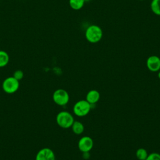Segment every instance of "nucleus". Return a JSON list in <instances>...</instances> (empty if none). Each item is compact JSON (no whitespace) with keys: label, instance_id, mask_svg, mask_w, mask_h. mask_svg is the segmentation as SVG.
<instances>
[{"label":"nucleus","instance_id":"1","mask_svg":"<svg viewBox=\"0 0 160 160\" xmlns=\"http://www.w3.org/2000/svg\"><path fill=\"white\" fill-rule=\"evenodd\" d=\"M103 36V32L101 27L96 24L89 26L85 31V38L86 40L92 44L99 42Z\"/></svg>","mask_w":160,"mask_h":160},{"label":"nucleus","instance_id":"2","mask_svg":"<svg viewBox=\"0 0 160 160\" xmlns=\"http://www.w3.org/2000/svg\"><path fill=\"white\" fill-rule=\"evenodd\" d=\"M56 121L59 127L63 129H68L71 127L74 121V119L69 112L62 111L57 114Z\"/></svg>","mask_w":160,"mask_h":160},{"label":"nucleus","instance_id":"3","mask_svg":"<svg viewBox=\"0 0 160 160\" xmlns=\"http://www.w3.org/2000/svg\"><path fill=\"white\" fill-rule=\"evenodd\" d=\"M91 109V104L86 99L77 101L73 106V112L78 117H83L89 114Z\"/></svg>","mask_w":160,"mask_h":160},{"label":"nucleus","instance_id":"4","mask_svg":"<svg viewBox=\"0 0 160 160\" xmlns=\"http://www.w3.org/2000/svg\"><path fill=\"white\" fill-rule=\"evenodd\" d=\"M19 81L13 76L8 77L2 82V88L7 94H14L19 88Z\"/></svg>","mask_w":160,"mask_h":160},{"label":"nucleus","instance_id":"5","mask_svg":"<svg viewBox=\"0 0 160 160\" xmlns=\"http://www.w3.org/2000/svg\"><path fill=\"white\" fill-rule=\"evenodd\" d=\"M52 100L58 106L66 105L69 101L68 92L63 89H58L52 94Z\"/></svg>","mask_w":160,"mask_h":160},{"label":"nucleus","instance_id":"6","mask_svg":"<svg viewBox=\"0 0 160 160\" xmlns=\"http://www.w3.org/2000/svg\"><path fill=\"white\" fill-rule=\"evenodd\" d=\"M94 142L92 139L88 136H82L78 141V147L82 152H89L93 148Z\"/></svg>","mask_w":160,"mask_h":160},{"label":"nucleus","instance_id":"7","mask_svg":"<svg viewBox=\"0 0 160 160\" xmlns=\"http://www.w3.org/2000/svg\"><path fill=\"white\" fill-rule=\"evenodd\" d=\"M146 67L151 72H158L160 70V57L152 55L146 60Z\"/></svg>","mask_w":160,"mask_h":160},{"label":"nucleus","instance_id":"8","mask_svg":"<svg viewBox=\"0 0 160 160\" xmlns=\"http://www.w3.org/2000/svg\"><path fill=\"white\" fill-rule=\"evenodd\" d=\"M35 160H55V154L51 149L43 148L37 152Z\"/></svg>","mask_w":160,"mask_h":160},{"label":"nucleus","instance_id":"9","mask_svg":"<svg viewBox=\"0 0 160 160\" xmlns=\"http://www.w3.org/2000/svg\"><path fill=\"white\" fill-rule=\"evenodd\" d=\"M100 99V93L96 89L90 90L86 96V100L91 105L94 104L99 101Z\"/></svg>","mask_w":160,"mask_h":160},{"label":"nucleus","instance_id":"10","mask_svg":"<svg viewBox=\"0 0 160 160\" xmlns=\"http://www.w3.org/2000/svg\"><path fill=\"white\" fill-rule=\"evenodd\" d=\"M72 132L77 135L81 134L84 130V126L82 122L79 121H74L71 126Z\"/></svg>","mask_w":160,"mask_h":160},{"label":"nucleus","instance_id":"11","mask_svg":"<svg viewBox=\"0 0 160 160\" xmlns=\"http://www.w3.org/2000/svg\"><path fill=\"white\" fill-rule=\"evenodd\" d=\"M9 61V56L7 52L0 50V68L6 66Z\"/></svg>","mask_w":160,"mask_h":160},{"label":"nucleus","instance_id":"12","mask_svg":"<svg viewBox=\"0 0 160 160\" xmlns=\"http://www.w3.org/2000/svg\"><path fill=\"white\" fill-rule=\"evenodd\" d=\"M84 2V0H69V4L74 10L81 9L83 7Z\"/></svg>","mask_w":160,"mask_h":160},{"label":"nucleus","instance_id":"13","mask_svg":"<svg viewBox=\"0 0 160 160\" xmlns=\"http://www.w3.org/2000/svg\"><path fill=\"white\" fill-rule=\"evenodd\" d=\"M150 7L154 14L160 16V0H152Z\"/></svg>","mask_w":160,"mask_h":160},{"label":"nucleus","instance_id":"14","mask_svg":"<svg viewBox=\"0 0 160 160\" xmlns=\"http://www.w3.org/2000/svg\"><path fill=\"white\" fill-rule=\"evenodd\" d=\"M148 153L146 149L142 148H140L137 149L136 152V156L139 160H145L148 157Z\"/></svg>","mask_w":160,"mask_h":160},{"label":"nucleus","instance_id":"15","mask_svg":"<svg viewBox=\"0 0 160 160\" xmlns=\"http://www.w3.org/2000/svg\"><path fill=\"white\" fill-rule=\"evenodd\" d=\"M145 160H160V154L158 152H151L148 154Z\"/></svg>","mask_w":160,"mask_h":160},{"label":"nucleus","instance_id":"16","mask_svg":"<svg viewBox=\"0 0 160 160\" xmlns=\"http://www.w3.org/2000/svg\"><path fill=\"white\" fill-rule=\"evenodd\" d=\"M12 76L18 81L21 80L24 77V72L22 70L18 69V70H16L14 72Z\"/></svg>","mask_w":160,"mask_h":160},{"label":"nucleus","instance_id":"17","mask_svg":"<svg viewBox=\"0 0 160 160\" xmlns=\"http://www.w3.org/2000/svg\"><path fill=\"white\" fill-rule=\"evenodd\" d=\"M158 76L159 79H160V70L159 71H158Z\"/></svg>","mask_w":160,"mask_h":160},{"label":"nucleus","instance_id":"18","mask_svg":"<svg viewBox=\"0 0 160 160\" xmlns=\"http://www.w3.org/2000/svg\"><path fill=\"white\" fill-rule=\"evenodd\" d=\"M84 1L85 2H88V1H89V0H84Z\"/></svg>","mask_w":160,"mask_h":160},{"label":"nucleus","instance_id":"19","mask_svg":"<svg viewBox=\"0 0 160 160\" xmlns=\"http://www.w3.org/2000/svg\"><path fill=\"white\" fill-rule=\"evenodd\" d=\"M139 1H144V0H139Z\"/></svg>","mask_w":160,"mask_h":160}]
</instances>
